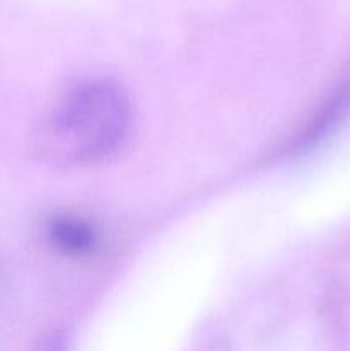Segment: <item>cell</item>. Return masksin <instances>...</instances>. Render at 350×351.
<instances>
[{
  "label": "cell",
  "mask_w": 350,
  "mask_h": 351,
  "mask_svg": "<svg viewBox=\"0 0 350 351\" xmlns=\"http://www.w3.org/2000/svg\"><path fill=\"white\" fill-rule=\"evenodd\" d=\"M130 122V103L115 82L79 81L48 108L40 130L41 149L58 167H88L122 147Z\"/></svg>",
  "instance_id": "1"
},
{
  "label": "cell",
  "mask_w": 350,
  "mask_h": 351,
  "mask_svg": "<svg viewBox=\"0 0 350 351\" xmlns=\"http://www.w3.org/2000/svg\"><path fill=\"white\" fill-rule=\"evenodd\" d=\"M47 235L51 245L69 256H88L100 242L98 232L91 223L67 215L50 219Z\"/></svg>",
  "instance_id": "2"
}]
</instances>
